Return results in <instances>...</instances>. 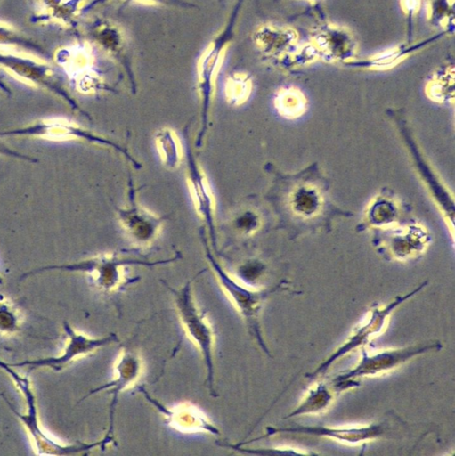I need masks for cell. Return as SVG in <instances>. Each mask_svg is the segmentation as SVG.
Masks as SVG:
<instances>
[{
    "label": "cell",
    "instance_id": "cell-16",
    "mask_svg": "<svg viewBox=\"0 0 455 456\" xmlns=\"http://www.w3.org/2000/svg\"><path fill=\"white\" fill-rule=\"evenodd\" d=\"M256 38L263 52L280 61L297 46L299 37L290 27L265 26L257 32Z\"/></svg>",
    "mask_w": 455,
    "mask_h": 456
},
{
    "label": "cell",
    "instance_id": "cell-14",
    "mask_svg": "<svg viewBox=\"0 0 455 456\" xmlns=\"http://www.w3.org/2000/svg\"><path fill=\"white\" fill-rule=\"evenodd\" d=\"M118 219L124 230L138 243L152 241L159 232L162 220L141 206H130L118 210Z\"/></svg>",
    "mask_w": 455,
    "mask_h": 456
},
{
    "label": "cell",
    "instance_id": "cell-20",
    "mask_svg": "<svg viewBox=\"0 0 455 456\" xmlns=\"http://www.w3.org/2000/svg\"><path fill=\"white\" fill-rule=\"evenodd\" d=\"M23 314L12 300L0 295V338H11L22 327Z\"/></svg>",
    "mask_w": 455,
    "mask_h": 456
},
{
    "label": "cell",
    "instance_id": "cell-19",
    "mask_svg": "<svg viewBox=\"0 0 455 456\" xmlns=\"http://www.w3.org/2000/svg\"><path fill=\"white\" fill-rule=\"evenodd\" d=\"M427 19L434 26L452 34L454 31V0H429Z\"/></svg>",
    "mask_w": 455,
    "mask_h": 456
},
{
    "label": "cell",
    "instance_id": "cell-25",
    "mask_svg": "<svg viewBox=\"0 0 455 456\" xmlns=\"http://www.w3.org/2000/svg\"><path fill=\"white\" fill-rule=\"evenodd\" d=\"M400 6L408 20V40L411 42L412 21L414 16L418 12L421 6V0H400Z\"/></svg>",
    "mask_w": 455,
    "mask_h": 456
},
{
    "label": "cell",
    "instance_id": "cell-18",
    "mask_svg": "<svg viewBox=\"0 0 455 456\" xmlns=\"http://www.w3.org/2000/svg\"><path fill=\"white\" fill-rule=\"evenodd\" d=\"M333 395L324 384H318L309 390L300 404L284 419L303 414L315 413L325 409L332 401Z\"/></svg>",
    "mask_w": 455,
    "mask_h": 456
},
{
    "label": "cell",
    "instance_id": "cell-8",
    "mask_svg": "<svg viewBox=\"0 0 455 456\" xmlns=\"http://www.w3.org/2000/svg\"><path fill=\"white\" fill-rule=\"evenodd\" d=\"M241 4L242 0L237 1L232 12H231L226 26L210 43L199 64V90L202 103L203 126H206L213 95V77L223 49L233 37L236 20L240 10Z\"/></svg>",
    "mask_w": 455,
    "mask_h": 456
},
{
    "label": "cell",
    "instance_id": "cell-22",
    "mask_svg": "<svg viewBox=\"0 0 455 456\" xmlns=\"http://www.w3.org/2000/svg\"><path fill=\"white\" fill-rule=\"evenodd\" d=\"M276 106L283 114H300L304 111L305 98L302 93L292 87L280 90L275 99Z\"/></svg>",
    "mask_w": 455,
    "mask_h": 456
},
{
    "label": "cell",
    "instance_id": "cell-13",
    "mask_svg": "<svg viewBox=\"0 0 455 456\" xmlns=\"http://www.w3.org/2000/svg\"><path fill=\"white\" fill-rule=\"evenodd\" d=\"M445 35H449L447 31L442 30L439 33L433 35L427 38L417 42H406L399 45L386 49L382 52L377 53L371 56L363 59H353L352 61L343 63L344 65L353 68L370 70H386L390 69L407 58L412 53L418 52L426 46L438 41Z\"/></svg>",
    "mask_w": 455,
    "mask_h": 456
},
{
    "label": "cell",
    "instance_id": "cell-15",
    "mask_svg": "<svg viewBox=\"0 0 455 456\" xmlns=\"http://www.w3.org/2000/svg\"><path fill=\"white\" fill-rule=\"evenodd\" d=\"M187 183L196 212L212 226L215 196L204 171L192 159L188 163Z\"/></svg>",
    "mask_w": 455,
    "mask_h": 456
},
{
    "label": "cell",
    "instance_id": "cell-2",
    "mask_svg": "<svg viewBox=\"0 0 455 456\" xmlns=\"http://www.w3.org/2000/svg\"><path fill=\"white\" fill-rule=\"evenodd\" d=\"M191 283V281H189L183 288L178 289L167 285V288L174 295L178 316L184 331L197 346L204 358L207 369V383L210 394L216 397L218 395L214 388V334L205 315L199 312L195 304Z\"/></svg>",
    "mask_w": 455,
    "mask_h": 456
},
{
    "label": "cell",
    "instance_id": "cell-10",
    "mask_svg": "<svg viewBox=\"0 0 455 456\" xmlns=\"http://www.w3.org/2000/svg\"><path fill=\"white\" fill-rule=\"evenodd\" d=\"M142 369V361L138 354L128 348H124L115 362L113 379L91 390L81 399L83 401L93 394L105 389H110V393L112 395V400L110 404V424L108 432L102 439V450L113 440L114 413L118 396L123 390L132 387L137 381L141 376Z\"/></svg>",
    "mask_w": 455,
    "mask_h": 456
},
{
    "label": "cell",
    "instance_id": "cell-12",
    "mask_svg": "<svg viewBox=\"0 0 455 456\" xmlns=\"http://www.w3.org/2000/svg\"><path fill=\"white\" fill-rule=\"evenodd\" d=\"M140 391L163 414L168 424L178 431L183 433L207 432L213 435L220 434L218 428L194 405L181 403L172 408H167L152 398L144 388L141 387Z\"/></svg>",
    "mask_w": 455,
    "mask_h": 456
},
{
    "label": "cell",
    "instance_id": "cell-26",
    "mask_svg": "<svg viewBox=\"0 0 455 456\" xmlns=\"http://www.w3.org/2000/svg\"><path fill=\"white\" fill-rule=\"evenodd\" d=\"M150 1L157 2V3H159V4H169V5H176V6L177 5H181V6H190V5H191V4L183 2L181 0H150Z\"/></svg>",
    "mask_w": 455,
    "mask_h": 456
},
{
    "label": "cell",
    "instance_id": "cell-1",
    "mask_svg": "<svg viewBox=\"0 0 455 456\" xmlns=\"http://www.w3.org/2000/svg\"><path fill=\"white\" fill-rule=\"evenodd\" d=\"M0 369L4 370L10 376L25 399V411L20 412L6 398H4L6 404L13 414L18 417L29 435L35 453L39 455H70L90 451L97 446L101 447L102 440L91 444L76 443L64 444L46 434L39 423L36 396L29 378L18 372L16 368L10 366L7 362L3 360H0Z\"/></svg>",
    "mask_w": 455,
    "mask_h": 456
},
{
    "label": "cell",
    "instance_id": "cell-6",
    "mask_svg": "<svg viewBox=\"0 0 455 456\" xmlns=\"http://www.w3.org/2000/svg\"><path fill=\"white\" fill-rule=\"evenodd\" d=\"M427 284V281L421 283L406 295L396 297L386 305L373 306L366 322L356 328L353 334L329 358L322 362L313 371L305 374V377L313 379L316 376L324 373L337 359L354 348L368 343L373 336L379 334L384 330L390 314L404 301L420 292Z\"/></svg>",
    "mask_w": 455,
    "mask_h": 456
},
{
    "label": "cell",
    "instance_id": "cell-4",
    "mask_svg": "<svg viewBox=\"0 0 455 456\" xmlns=\"http://www.w3.org/2000/svg\"><path fill=\"white\" fill-rule=\"evenodd\" d=\"M207 257L224 293L230 298L234 307L246 320L251 333L256 338L263 351L271 357V354L262 338L258 317L264 301L270 295L280 289V288L282 286V283L269 289H250L239 283V281H235L228 274L208 250H207Z\"/></svg>",
    "mask_w": 455,
    "mask_h": 456
},
{
    "label": "cell",
    "instance_id": "cell-7",
    "mask_svg": "<svg viewBox=\"0 0 455 456\" xmlns=\"http://www.w3.org/2000/svg\"><path fill=\"white\" fill-rule=\"evenodd\" d=\"M128 264L152 265L157 263L142 262L138 260L123 259L114 254H104L77 264L44 267L22 276V279L42 271L50 269H61L86 273L93 285L103 292H113L124 283L123 266Z\"/></svg>",
    "mask_w": 455,
    "mask_h": 456
},
{
    "label": "cell",
    "instance_id": "cell-3",
    "mask_svg": "<svg viewBox=\"0 0 455 456\" xmlns=\"http://www.w3.org/2000/svg\"><path fill=\"white\" fill-rule=\"evenodd\" d=\"M442 346L440 341L434 340L403 348L388 349L372 354H369L362 348L359 363L348 371L337 376L333 379L334 387L338 391H342L358 386L359 382L356 380L358 378L374 376L392 370L418 355L438 351Z\"/></svg>",
    "mask_w": 455,
    "mask_h": 456
},
{
    "label": "cell",
    "instance_id": "cell-17",
    "mask_svg": "<svg viewBox=\"0 0 455 456\" xmlns=\"http://www.w3.org/2000/svg\"><path fill=\"white\" fill-rule=\"evenodd\" d=\"M155 144L160 160L167 169H176L183 159V147L176 133L164 127L155 134Z\"/></svg>",
    "mask_w": 455,
    "mask_h": 456
},
{
    "label": "cell",
    "instance_id": "cell-24",
    "mask_svg": "<svg viewBox=\"0 0 455 456\" xmlns=\"http://www.w3.org/2000/svg\"><path fill=\"white\" fill-rule=\"evenodd\" d=\"M250 93V83L247 78L232 81L227 88V100L232 105L243 103Z\"/></svg>",
    "mask_w": 455,
    "mask_h": 456
},
{
    "label": "cell",
    "instance_id": "cell-23",
    "mask_svg": "<svg viewBox=\"0 0 455 456\" xmlns=\"http://www.w3.org/2000/svg\"><path fill=\"white\" fill-rule=\"evenodd\" d=\"M320 59L319 53L314 45L309 42L298 45L288 55L283 57L279 62L288 68H297L314 62Z\"/></svg>",
    "mask_w": 455,
    "mask_h": 456
},
{
    "label": "cell",
    "instance_id": "cell-9",
    "mask_svg": "<svg viewBox=\"0 0 455 456\" xmlns=\"http://www.w3.org/2000/svg\"><path fill=\"white\" fill-rule=\"evenodd\" d=\"M390 425L388 419L379 422H374L365 426H348V427H323V426H292L289 428H273L267 427L265 435L255 438L256 441L277 433H297L316 436H324L335 439L340 442L349 444H358L368 440L377 439L389 433Z\"/></svg>",
    "mask_w": 455,
    "mask_h": 456
},
{
    "label": "cell",
    "instance_id": "cell-11",
    "mask_svg": "<svg viewBox=\"0 0 455 456\" xmlns=\"http://www.w3.org/2000/svg\"><path fill=\"white\" fill-rule=\"evenodd\" d=\"M310 37L320 59L345 63L356 58L357 43L346 28L323 21L313 29Z\"/></svg>",
    "mask_w": 455,
    "mask_h": 456
},
{
    "label": "cell",
    "instance_id": "cell-5",
    "mask_svg": "<svg viewBox=\"0 0 455 456\" xmlns=\"http://www.w3.org/2000/svg\"><path fill=\"white\" fill-rule=\"evenodd\" d=\"M62 328L67 336V341L59 354L7 363L14 368L28 367L29 370L49 368L54 371H61L74 361L91 354L97 349L118 340L115 333L101 338L89 337L76 330L68 322H62Z\"/></svg>",
    "mask_w": 455,
    "mask_h": 456
},
{
    "label": "cell",
    "instance_id": "cell-21",
    "mask_svg": "<svg viewBox=\"0 0 455 456\" xmlns=\"http://www.w3.org/2000/svg\"><path fill=\"white\" fill-rule=\"evenodd\" d=\"M428 94L434 98H445L450 94L453 96L454 90V65L449 63L437 69L427 85Z\"/></svg>",
    "mask_w": 455,
    "mask_h": 456
},
{
    "label": "cell",
    "instance_id": "cell-27",
    "mask_svg": "<svg viewBox=\"0 0 455 456\" xmlns=\"http://www.w3.org/2000/svg\"><path fill=\"white\" fill-rule=\"evenodd\" d=\"M307 1L313 8L320 7V4L321 0H305Z\"/></svg>",
    "mask_w": 455,
    "mask_h": 456
}]
</instances>
